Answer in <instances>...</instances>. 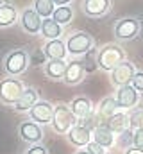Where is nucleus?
<instances>
[{"instance_id": "1", "label": "nucleus", "mask_w": 143, "mask_h": 154, "mask_svg": "<svg viewBox=\"0 0 143 154\" xmlns=\"http://www.w3.org/2000/svg\"><path fill=\"white\" fill-rule=\"evenodd\" d=\"M31 65V52L27 48H14L5 54L4 57V72L9 77L22 75Z\"/></svg>"}, {"instance_id": "2", "label": "nucleus", "mask_w": 143, "mask_h": 154, "mask_svg": "<svg viewBox=\"0 0 143 154\" xmlns=\"http://www.w3.org/2000/svg\"><path fill=\"white\" fill-rule=\"evenodd\" d=\"M122 61H125V50L118 43H107L97 52V66L104 72H113Z\"/></svg>"}, {"instance_id": "3", "label": "nucleus", "mask_w": 143, "mask_h": 154, "mask_svg": "<svg viewBox=\"0 0 143 154\" xmlns=\"http://www.w3.org/2000/svg\"><path fill=\"white\" fill-rule=\"evenodd\" d=\"M25 91V84L16 77H4L0 81V104L4 106H16Z\"/></svg>"}, {"instance_id": "4", "label": "nucleus", "mask_w": 143, "mask_h": 154, "mask_svg": "<svg viewBox=\"0 0 143 154\" xmlns=\"http://www.w3.org/2000/svg\"><path fill=\"white\" fill-rule=\"evenodd\" d=\"M95 45V39L90 32H84V31H79V32H73L66 38V50H68V56H72L73 59L81 57V56H86L88 52H91Z\"/></svg>"}, {"instance_id": "5", "label": "nucleus", "mask_w": 143, "mask_h": 154, "mask_svg": "<svg viewBox=\"0 0 143 154\" xmlns=\"http://www.w3.org/2000/svg\"><path fill=\"white\" fill-rule=\"evenodd\" d=\"M140 31H141V23L134 16L120 18L113 27V34L118 41H132L140 36Z\"/></svg>"}, {"instance_id": "6", "label": "nucleus", "mask_w": 143, "mask_h": 154, "mask_svg": "<svg viewBox=\"0 0 143 154\" xmlns=\"http://www.w3.org/2000/svg\"><path fill=\"white\" fill-rule=\"evenodd\" d=\"M77 116L73 115L70 106L66 104H57L54 109V118H52V129L57 134H66L72 127L77 124Z\"/></svg>"}, {"instance_id": "7", "label": "nucleus", "mask_w": 143, "mask_h": 154, "mask_svg": "<svg viewBox=\"0 0 143 154\" xmlns=\"http://www.w3.org/2000/svg\"><path fill=\"white\" fill-rule=\"evenodd\" d=\"M18 136L27 145L41 143V140H43V127L34 120H23L18 125Z\"/></svg>"}, {"instance_id": "8", "label": "nucleus", "mask_w": 143, "mask_h": 154, "mask_svg": "<svg viewBox=\"0 0 143 154\" xmlns=\"http://www.w3.org/2000/svg\"><path fill=\"white\" fill-rule=\"evenodd\" d=\"M136 72H138V70H136L134 63L129 61V59H125V61H122L113 72H109V79H111V82H113L116 88H120V86L131 84V82H132V77H134Z\"/></svg>"}, {"instance_id": "9", "label": "nucleus", "mask_w": 143, "mask_h": 154, "mask_svg": "<svg viewBox=\"0 0 143 154\" xmlns=\"http://www.w3.org/2000/svg\"><path fill=\"white\" fill-rule=\"evenodd\" d=\"M20 27L23 32L34 36V34H39L41 32V23H43V18L36 13L34 7H25L20 14Z\"/></svg>"}, {"instance_id": "10", "label": "nucleus", "mask_w": 143, "mask_h": 154, "mask_svg": "<svg viewBox=\"0 0 143 154\" xmlns=\"http://www.w3.org/2000/svg\"><path fill=\"white\" fill-rule=\"evenodd\" d=\"M140 95H141V93H140L132 84H125V86L116 88L114 99H116V102H118V106H120L122 109H132V108L138 106Z\"/></svg>"}, {"instance_id": "11", "label": "nucleus", "mask_w": 143, "mask_h": 154, "mask_svg": "<svg viewBox=\"0 0 143 154\" xmlns=\"http://www.w3.org/2000/svg\"><path fill=\"white\" fill-rule=\"evenodd\" d=\"M54 109H56V106H54L52 102H48V100H41V99H39L34 106H32V109L29 111V118L34 120V122H38L39 125L52 124Z\"/></svg>"}, {"instance_id": "12", "label": "nucleus", "mask_w": 143, "mask_h": 154, "mask_svg": "<svg viewBox=\"0 0 143 154\" xmlns=\"http://www.w3.org/2000/svg\"><path fill=\"white\" fill-rule=\"evenodd\" d=\"M66 138L73 147H86L93 140V129H90L84 124H75L66 133Z\"/></svg>"}, {"instance_id": "13", "label": "nucleus", "mask_w": 143, "mask_h": 154, "mask_svg": "<svg viewBox=\"0 0 143 154\" xmlns=\"http://www.w3.org/2000/svg\"><path fill=\"white\" fill-rule=\"evenodd\" d=\"M81 9L88 18H102L111 11V0H82Z\"/></svg>"}, {"instance_id": "14", "label": "nucleus", "mask_w": 143, "mask_h": 154, "mask_svg": "<svg viewBox=\"0 0 143 154\" xmlns=\"http://www.w3.org/2000/svg\"><path fill=\"white\" fill-rule=\"evenodd\" d=\"M86 68H84V63L79 61V59H72L70 63L66 65V72L63 77V82L68 84V86H75V84H81L86 77Z\"/></svg>"}, {"instance_id": "15", "label": "nucleus", "mask_w": 143, "mask_h": 154, "mask_svg": "<svg viewBox=\"0 0 143 154\" xmlns=\"http://www.w3.org/2000/svg\"><path fill=\"white\" fill-rule=\"evenodd\" d=\"M70 108H72V111H73V115L77 116L79 120H84V118H88V116H91L95 113L93 102H91L88 97H84V95L75 97L70 102Z\"/></svg>"}, {"instance_id": "16", "label": "nucleus", "mask_w": 143, "mask_h": 154, "mask_svg": "<svg viewBox=\"0 0 143 154\" xmlns=\"http://www.w3.org/2000/svg\"><path fill=\"white\" fill-rule=\"evenodd\" d=\"M43 52L48 59H66L68 50H66V41H63L61 38L57 39H48L43 45Z\"/></svg>"}, {"instance_id": "17", "label": "nucleus", "mask_w": 143, "mask_h": 154, "mask_svg": "<svg viewBox=\"0 0 143 154\" xmlns=\"http://www.w3.org/2000/svg\"><path fill=\"white\" fill-rule=\"evenodd\" d=\"M66 61L65 59H48L45 65H43V72L45 75L52 81H63L65 72H66Z\"/></svg>"}, {"instance_id": "18", "label": "nucleus", "mask_w": 143, "mask_h": 154, "mask_svg": "<svg viewBox=\"0 0 143 154\" xmlns=\"http://www.w3.org/2000/svg\"><path fill=\"white\" fill-rule=\"evenodd\" d=\"M93 142H97V143H100L102 147H113L114 143H116V134L107 127L106 124H99L95 129H93Z\"/></svg>"}, {"instance_id": "19", "label": "nucleus", "mask_w": 143, "mask_h": 154, "mask_svg": "<svg viewBox=\"0 0 143 154\" xmlns=\"http://www.w3.org/2000/svg\"><path fill=\"white\" fill-rule=\"evenodd\" d=\"M38 100H39V99H38V90L32 88V86H29V88H25V91H23L22 99L16 102L14 111H18V113H29V111L32 109V106H34Z\"/></svg>"}, {"instance_id": "20", "label": "nucleus", "mask_w": 143, "mask_h": 154, "mask_svg": "<svg viewBox=\"0 0 143 154\" xmlns=\"http://www.w3.org/2000/svg\"><path fill=\"white\" fill-rule=\"evenodd\" d=\"M20 20L18 9L14 4H4L0 5V29H7L11 25H14Z\"/></svg>"}, {"instance_id": "21", "label": "nucleus", "mask_w": 143, "mask_h": 154, "mask_svg": "<svg viewBox=\"0 0 143 154\" xmlns=\"http://www.w3.org/2000/svg\"><path fill=\"white\" fill-rule=\"evenodd\" d=\"M104 124H106L114 134H120V133H123V131H127L131 127L129 115L127 113H122V111H118V113H114L113 116H109Z\"/></svg>"}, {"instance_id": "22", "label": "nucleus", "mask_w": 143, "mask_h": 154, "mask_svg": "<svg viewBox=\"0 0 143 154\" xmlns=\"http://www.w3.org/2000/svg\"><path fill=\"white\" fill-rule=\"evenodd\" d=\"M43 38L47 39H57L61 38L63 34V25L57 23L54 18H43V23H41V32H39Z\"/></svg>"}, {"instance_id": "23", "label": "nucleus", "mask_w": 143, "mask_h": 154, "mask_svg": "<svg viewBox=\"0 0 143 154\" xmlns=\"http://www.w3.org/2000/svg\"><path fill=\"white\" fill-rule=\"evenodd\" d=\"M118 102H116V99L114 97H106V99H102L100 102H99V106H97V116H99V120H104L106 122L109 116H113L114 113H118Z\"/></svg>"}, {"instance_id": "24", "label": "nucleus", "mask_w": 143, "mask_h": 154, "mask_svg": "<svg viewBox=\"0 0 143 154\" xmlns=\"http://www.w3.org/2000/svg\"><path fill=\"white\" fill-rule=\"evenodd\" d=\"M32 7L41 18H52L54 11H56V4L54 0H34Z\"/></svg>"}, {"instance_id": "25", "label": "nucleus", "mask_w": 143, "mask_h": 154, "mask_svg": "<svg viewBox=\"0 0 143 154\" xmlns=\"http://www.w3.org/2000/svg\"><path fill=\"white\" fill-rule=\"evenodd\" d=\"M52 18L57 23L66 25V23H70L72 18H73V9H72L70 5H57L56 11H54V14H52Z\"/></svg>"}, {"instance_id": "26", "label": "nucleus", "mask_w": 143, "mask_h": 154, "mask_svg": "<svg viewBox=\"0 0 143 154\" xmlns=\"http://www.w3.org/2000/svg\"><path fill=\"white\" fill-rule=\"evenodd\" d=\"M129 122H131V129L143 127V106H136L129 111Z\"/></svg>"}, {"instance_id": "27", "label": "nucleus", "mask_w": 143, "mask_h": 154, "mask_svg": "<svg viewBox=\"0 0 143 154\" xmlns=\"http://www.w3.org/2000/svg\"><path fill=\"white\" fill-rule=\"evenodd\" d=\"M132 134H134V131L129 127L127 131H123V133H120L118 134V140H116V145L118 147H122L123 151L127 149V147H131L132 145Z\"/></svg>"}, {"instance_id": "28", "label": "nucleus", "mask_w": 143, "mask_h": 154, "mask_svg": "<svg viewBox=\"0 0 143 154\" xmlns=\"http://www.w3.org/2000/svg\"><path fill=\"white\" fill-rule=\"evenodd\" d=\"M48 61V57L45 56V52H43V48L41 50H36L31 54V65L32 66H39V65H45Z\"/></svg>"}, {"instance_id": "29", "label": "nucleus", "mask_w": 143, "mask_h": 154, "mask_svg": "<svg viewBox=\"0 0 143 154\" xmlns=\"http://www.w3.org/2000/svg\"><path fill=\"white\" fill-rule=\"evenodd\" d=\"M86 151H88L90 154H106L107 149H106V147H102L100 143H97V142H93V140H91V142L86 145Z\"/></svg>"}, {"instance_id": "30", "label": "nucleus", "mask_w": 143, "mask_h": 154, "mask_svg": "<svg viewBox=\"0 0 143 154\" xmlns=\"http://www.w3.org/2000/svg\"><path fill=\"white\" fill-rule=\"evenodd\" d=\"M140 93H143V70H138L136 74H134V77H132V82H131Z\"/></svg>"}, {"instance_id": "31", "label": "nucleus", "mask_w": 143, "mask_h": 154, "mask_svg": "<svg viewBox=\"0 0 143 154\" xmlns=\"http://www.w3.org/2000/svg\"><path fill=\"white\" fill-rule=\"evenodd\" d=\"M132 145L143 149V127L134 129V134H132Z\"/></svg>"}, {"instance_id": "32", "label": "nucleus", "mask_w": 143, "mask_h": 154, "mask_svg": "<svg viewBox=\"0 0 143 154\" xmlns=\"http://www.w3.org/2000/svg\"><path fill=\"white\" fill-rule=\"evenodd\" d=\"M25 154H48V149L43 143H34V145H29Z\"/></svg>"}, {"instance_id": "33", "label": "nucleus", "mask_w": 143, "mask_h": 154, "mask_svg": "<svg viewBox=\"0 0 143 154\" xmlns=\"http://www.w3.org/2000/svg\"><path fill=\"white\" fill-rule=\"evenodd\" d=\"M123 154H143V149H140V147H134V145H131V147H127V149L123 151Z\"/></svg>"}, {"instance_id": "34", "label": "nucleus", "mask_w": 143, "mask_h": 154, "mask_svg": "<svg viewBox=\"0 0 143 154\" xmlns=\"http://www.w3.org/2000/svg\"><path fill=\"white\" fill-rule=\"evenodd\" d=\"M54 4L56 5H68V4H72V0H54Z\"/></svg>"}, {"instance_id": "35", "label": "nucleus", "mask_w": 143, "mask_h": 154, "mask_svg": "<svg viewBox=\"0 0 143 154\" xmlns=\"http://www.w3.org/2000/svg\"><path fill=\"white\" fill-rule=\"evenodd\" d=\"M75 154H90V152H88L86 149H82V151H77V152H75Z\"/></svg>"}, {"instance_id": "36", "label": "nucleus", "mask_w": 143, "mask_h": 154, "mask_svg": "<svg viewBox=\"0 0 143 154\" xmlns=\"http://www.w3.org/2000/svg\"><path fill=\"white\" fill-rule=\"evenodd\" d=\"M0 5H4V0H0Z\"/></svg>"}, {"instance_id": "37", "label": "nucleus", "mask_w": 143, "mask_h": 154, "mask_svg": "<svg viewBox=\"0 0 143 154\" xmlns=\"http://www.w3.org/2000/svg\"><path fill=\"white\" fill-rule=\"evenodd\" d=\"M106 154H107V152H106Z\"/></svg>"}]
</instances>
